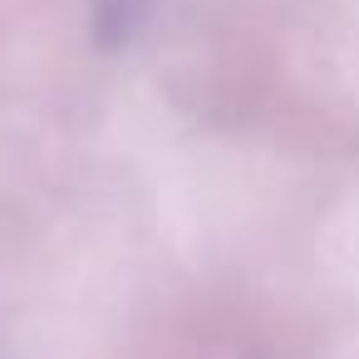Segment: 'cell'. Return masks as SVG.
<instances>
[{
	"mask_svg": "<svg viewBox=\"0 0 359 359\" xmlns=\"http://www.w3.org/2000/svg\"><path fill=\"white\" fill-rule=\"evenodd\" d=\"M148 11H153V0H94V25L109 45H123L138 35Z\"/></svg>",
	"mask_w": 359,
	"mask_h": 359,
	"instance_id": "6da1fadb",
	"label": "cell"
}]
</instances>
